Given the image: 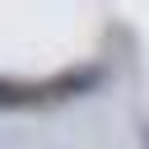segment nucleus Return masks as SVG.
<instances>
[{
    "instance_id": "obj_1",
    "label": "nucleus",
    "mask_w": 149,
    "mask_h": 149,
    "mask_svg": "<svg viewBox=\"0 0 149 149\" xmlns=\"http://www.w3.org/2000/svg\"><path fill=\"white\" fill-rule=\"evenodd\" d=\"M107 70L102 65H74V70H61L47 79V102H61V98H88L93 88H102Z\"/></svg>"
},
{
    "instance_id": "obj_2",
    "label": "nucleus",
    "mask_w": 149,
    "mask_h": 149,
    "mask_svg": "<svg viewBox=\"0 0 149 149\" xmlns=\"http://www.w3.org/2000/svg\"><path fill=\"white\" fill-rule=\"evenodd\" d=\"M37 102H47V84H37V79H0V107H37Z\"/></svg>"
},
{
    "instance_id": "obj_3",
    "label": "nucleus",
    "mask_w": 149,
    "mask_h": 149,
    "mask_svg": "<svg viewBox=\"0 0 149 149\" xmlns=\"http://www.w3.org/2000/svg\"><path fill=\"white\" fill-rule=\"evenodd\" d=\"M140 149H149V121L140 126Z\"/></svg>"
}]
</instances>
